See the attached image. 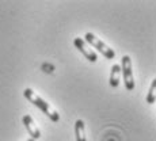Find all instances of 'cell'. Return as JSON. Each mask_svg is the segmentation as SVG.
I'll return each instance as SVG.
<instances>
[{
  "mask_svg": "<svg viewBox=\"0 0 156 141\" xmlns=\"http://www.w3.org/2000/svg\"><path fill=\"white\" fill-rule=\"evenodd\" d=\"M84 38H86V42H88L90 45H92L95 49H98L102 55L106 57V58L112 60V58L115 57V53H114V50L112 49V48H109L105 42H102L95 34H92V33H87Z\"/></svg>",
  "mask_w": 156,
  "mask_h": 141,
  "instance_id": "cell-2",
  "label": "cell"
},
{
  "mask_svg": "<svg viewBox=\"0 0 156 141\" xmlns=\"http://www.w3.org/2000/svg\"><path fill=\"white\" fill-rule=\"evenodd\" d=\"M73 44H75V46L77 48V49L80 50V52L83 53V55L86 56V58L87 60H90L91 62H95L98 60V56H97V53L94 52V50L91 49V48L87 45V42L83 38H75L73 40Z\"/></svg>",
  "mask_w": 156,
  "mask_h": 141,
  "instance_id": "cell-4",
  "label": "cell"
},
{
  "mask_svg": "<svg viewBox=\"0 0 156 141\" xmlns=\"http://www.w3.org/2000/svg\"><path fill=\"white\" fill-rule=\"evenodd\" d=\"M156 100V77L152 80V84L149 87V91L147 94V103H154Z\"/></svg>",
  "mask_w": 156,
  "mask_h": 141,
  "instance_id": "cell-8",
  "label": "cell"
},
{
  "mask_svg": "<svg viewBox=\"0 0 156 141\" xmlns=\"http://www.w3.org/2000/svg\"><path fill=\"white\" fill-rule=\"evenodd\" d=\"M23 95H25V98H27L31 103H34L35 106L38 107V109H41L42 111L46 114L48 117H49L52 121H55V122H57L60 119V115H58V113L56 111L55 109H53L52 106H50L49 103H46V102L41 97H38L37 94H35L34 91H33L31 88H26L25 91H23Z\"/></svg>",
  "mask_w": 156,
  "mask_h": 141,
  "instance_id": "cell-1",
  "label": "cell"
},
{
  "mask_svg": "<svg viewBox=\"0 0 156 141\" xmlns=\"http://www.w3.org/2000/svg\"><path fill=\"white\" fill-rule=\"evenodd\" d=\"M23 124H25V126H26V129H27V132L30 133V136H31L33 140L40 139V137H41V132H40V129H38L37 125H35L34 119H33L31 117H30V115H25V117H23Z\"/></svg>",
  "mask_w": 156,
  "mask_h": 141,
  "instance_id": "cell-5",
  "label": "cell"
},
{
  "mask_svg": "<svg viewBox=\"0 0 156 141\" xmlns=\"http://www.w3.org/2000/svg\"><path fill=\"white\" fill-rule=\"evenodd\" d=\"M75 133H76V141H87L84 122L82 119H77L76 124H75Z\"/></svg>",
  "mask_w": 156,
  "mask_h": 141,
  "instance_id": "cell-7",
  "label": "cell"
},
{
  "mask_svg": "<svg viewBox=\"0 0 156 141\" xmlns=\"http://www.w3.org/2000/svg\"><path fill=\"white\" fill-rule=\"evenodd\" d=\"M121 71H122V75H124L125 87H126V90L132 91L134 88V79H133V71H132V60L126 55L122 56Z\"/></svg>",
  "mask_w": 156,
  "mask_h": 141,
  "instance_id": "cell-3",
  "label": "cell"
},
{
  "mask_svg": "<svg viewBox=\"0 0 156 141\" xmlns=\"http://www.w3.org/2000/svg\"><path fill=\"white\" fill-rule=\"evenodd\" d=\"M119 77H121V67L118 64H114L112 67V73H110V86L118 87Z\"/></svg>",
  "mask_w": 156,
  "mask_h": 141,
  "instance_id": "cell-6",
  "label": "cell"
},
{
  "mask_svg": "<svg viewBox=\"0 0 156 141\" xmlns=\"http://www.w3.org/2000/svg\"><path fill=\"white\" fill-rule=\"evenodd\" d=\"M27 141H35V140H33V139H29Z\"/></svg>",
  "mask_w": 156,
  "mask_h": 141,
  "instance_id": "cell-9",
  "label": "cell"
}]
</instances>
